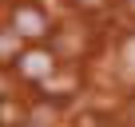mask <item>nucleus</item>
Returning <instances> with one entry per match:
<instances>
[{
	"label": "nucleus",
	"mask_w": 135,
	"mask_h": 127,
	"mask_svg": "<svg viewBox=\"0 0 135 127\" xmlns=\"http://www.w3.org/2000/svg\"><path fill=\"white\" fill-rule=\"evenodd\" d=\"M12 24H16L24 36H44V32H48V28H44V16H40L36 8H16Z\"/></svg>",
	"instance_id": "1"
},
{
	"label": "nucleus",
	"mask_w": 135,
	"mask_h": 127,
	"mask_svg": "<svg viewBox=\"0 0 135 127\" xmlns=\"http://www.w3.org/2000/svg\"><path fill=\"white\" fill-rule=\"evenodd\" d=\"M20 72H24V76H32V80L48 76V72H52V56H48V52H28V56L20 60Z\"/></svg>",
	"instance_id": "2"
},
{
	"label": "nucleus",
	"mask_w": 135,
	"mask_h": 127,
	"mask_svg": "<svg viewBox=\"0 0 135 127\" xmlns=\"http://www.w3.org/2000/svg\"><path fill=\"white\" fill-rule=\"evenodd\" d=\"M127 56H131V64H135V44H131V52H127Z\"/></svg>",
	"instance_id": "3"
},
{
	"label": "nucleus",
	"mask_w": 135,
	"mask_h": 127,
	"mask_svg": "<svg viewBox=\"0 0 135 127\" xmlns=\"http://www.w3.org/2000/svg\"><path fill=\"white\" fill-rule=\"evenodd\" d=\"M131 4H135V0H131Z\"/></svg>",
	"instance_id": "4"
}]
</instances>
